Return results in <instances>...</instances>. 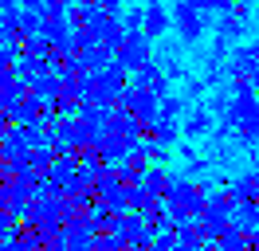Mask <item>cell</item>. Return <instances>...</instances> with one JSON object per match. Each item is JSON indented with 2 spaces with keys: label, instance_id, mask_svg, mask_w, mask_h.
<instances>
[{
  "label": "cell",
  "instance_id": "6da1fadb",
  "mask_svg": "<svg viewBox=\"0 0 259 251\" xmlns=\"http://www.w3.org/2000/svg\"><path fill=\"white\" fill-rule=\"evenodd\" d=\"M212 192L204 181H189V177H177L173 181V192L165 196V208H169V216L177 220V224H185V220H196L204 208H208Z\"/></svg>",
  "mask_w": 259,
  "mask_h": 251
},
{
  "label": "cell",
  "instance_id": "7a4b0ae2",
  "mask_svg": "<svg viewBox=\"0 0 259 251\" xmlns=\"http://www.w3.org/2000/svg\"><path fill=\"white\" fill-rule=\"evenodd\" d=\"M228 122H232V130H236L240 141H259V102H255V94L236 98L232 110H228Z\"/></svg>",
  "mask_w": 259,
  "mask_h": 251
},
{
  "label": "cell",
  "instance_id": "3957f363",
  "mask_svg": "<svg viewBox=\"0 0 259 251\" xmlns=\"http://www.w3.org/2000/svg\"><path fill=\"white\" fill-rule=\"evenodd\" d=\"M118 106L130 110L138 122H157V114H161V94L146 91V87H126V91L118 94Z\"/></svg>",
  "mask_w": 259,
  "mask_h": 251
},
{
  "label": "cell",
  "instance_id": "277c9868",
  "mask_svg": "<svg viewBox=\"0 0 259 251\" xmlns=\"http://www.w3.org/2000/svg\"><path fill=\"white\" fill-rule=\"evenodd\" d=\"M114 59L134 75V71H142V67L153 59V39H149L146 31H126V39H122V47L114 51Z\"/></svg>",
  "mask_w": 259,
  "mask_h": 251
},
{
  "label": "cell",
  "instance_id": "5b68a950",
  "mask_svg": "<svg viewBox=\"0 0 259 251\" xmlns=\"http://www.w3.org/2000/svg\"><path fill=\"white\" fill-rule=\"evenodd\" d=\"M173 28L181 31L185 44H196L208 28V12H200L193 0H173Z\"/></svg>",
  "mask_w": 259,
  "mask_h": 251
},
{
  "label": "cell",
  "instance_id": "8992f818",
  "mask_svg": "<svg viewBox=\"0 0 259 251\" xmlns=\"http://www.w3.org/2000/svg\"><path fill=\"white\" fill-rule=\"evenodd\" d=\"M130 87H146V91H153V94H161V98H165V94H169V75L149 59L142 71H134V75H130Z\"/></svg>",
  "mask_w": 259,
  "mask_h": 251
},
{
  "label": "cell",
  "instance_id": "52a82bcc",
  "mask_svg": "<svg viewBox=\"0 0 259 251\" xmlns=\"http://www.w3.org/2000/svg\"><path fill=\"white\" fill-rule=\"evenodd\" d=\"M196 220L204 224V232H208L212 239H216V235L224 232V228H232V224H236V220H232V208H228V204H220L216 196L208 200V208H204V212H200Z\"/></svg>",
  "mask_w": 259,
  "mask_h": 251
},
{
  "label": "cell",
  "instance_id": "ba28073f",
  "mask_svg": "<svg viewBox=\"0 0 259 251\" xmlns=\"http://www.w3.org/2000/svg\"><path fill=\"white\" fill-rule=\"evenodd\" d=\"M169 28H173V12H169L165 4H146V20H142V31H146L149 39H161Z\"/></svg>",
  "mask_w": 259,
  "mask_h": 251
},
{
  "label": "cell",
  "instance_id": "9c48e42d",
  "mask_svg": "<svg viewBox=\"0 0 259 251\" xmlns=\"http://www.w3.org/2000/svg\"><path fill=\"white\" fill-rule=\"evenodd\" d=\"M173 181H177V177L165 169V165H149V173L142 177V188H146V192H153L157 200H165V196L173 192Z\"/></svg>",
  "mask_w": 259,
  "mask_h": 251
},
{
  "label": "cell",
  "instance_id": "30bf717a",
  "mask_svg": "<svg viewBox=\"0 0 259 251\" xmlns=\"http://www.w3.org/2000/svg\"><path fill=\"white\" fill-rule=\"evenodd\" d=\"M75 173H79V153H59L55 161H51V169H48V181L63 188Z\"/></svg>",
  "mask_w": 259,
  "mask_h": 251
},
{
  "label": "cell",
  "instance_id": "8fae6325",
  "mask_svg": "<svg viewBox=\"0 0 259 251\" xmlns=\"http://www.w3.org/2000/svg\"><path fill=\"white\" fill-rule=\"evenodd\" d=\"M95 239H98V232L91 224H82V228H63V247L67 251H95Z\"/></svg>",
  "mask_w": 259,
  "mask_h": 251
},
{
  "label": "cell",
  "instance_id": "7c38bea8",
  "mask_svg": "<svg viewBox=\"0 0 259 251\" xmlns=\"http://www.w3.org/2000/svg\"><path fill=\"white\" fill-rule=\"evenodd\" d=\"M177 235H181V243H193V247H200V251L212 243V235L204 232L200 220H185V224H177Z\"/></svg>",
  "mask_w": 259,
  "mask_h": 251
},
{
  "label": "cell",
  "instance_id": "4fadbf2b",
  "mask_svg": "<svg viewBox=\"0 0 259 251\" xmlns=\"http://www.w3.org/2000/svg\"><path fill=\"white\" fill-rule=\"evenodd\" d=\"M216 243H220V251H251V235L232 224V228H224V232L216 235Z\"/></svg>",
  "mask_w": 259,
  "mask_h": 251
},
{
  "label": "cell",
  "instance_id": "5bb4252c",
  "mask_svg": "<svg viewBox=\"0 0 259 251\" xmlns=\"http://www.w3.org/2000/svg\"><path fill=\"white\" fill-rule=\"evenodd\" d=\"M232 220H236V228H243L247 235H255L259 232V204H251V200H243L236 212H232Z\"/></svg>",
  "mask_w": 259,
  "mask_h": 251
},
{
  "label": "cell",
  "instance_id": "9a60e30c",
  "mask_svg": "<svg viewBox=\"0 0 259 251\" xmlns=\"http://www.w3.org/2000/svg\"><path fill=\"white\" fill-rule=\"evenodd\" d=\"M185 134H189V138H208L212 134V114L208 110H193L189 122H185Z\"/></svg>",
  "mask_w": 259,
  "mask_h": 251
},
{
  "label": "cell",
  "instance_id": "2e32d148",
  "mask_svg": "<svg viewBox=\"0 0 259 251\" xmlns=\"http://www.w3.org/2000/svg\"><path fill=\"white\" fill-rule=\"evenodd\" d=\"M177 138H181L177 122H169V118H157V122H153V145H173Z\"/></svg>",
  "mask_w": 259,
  "mask_h": 251
},
{
  "label": "cell",
  "instance_id": "e0dca14e",
  "mask_svg": "<svg viewBox=\"0 0 259 251\" xmlns=\"http://www.w3.org/2000/svg\"><path fill=\"white\" fill-rule=\"evenodd\" d=\"M24 55H32V59H51L55 47L48 44V35H32V39L24 44Z\"/></svg>",
  "mask_w": 259,
  "mask_h": 251
},
{
  "label": "cell",
  "instance_id": "ac0fdd59",
  "mask_svg": "<svg viewBox=\"0 0 259 251\" xmlns=\"http://www.w3.org/2000/svg\"><path fill=\"white\" fill-rule=\"evenodd\" d=\"M177 243H181L177 228H161V232L153 235V247H149V251H177Z\"/></svg>",
  "mask_w": 259,
  "mask_h": 251
},
{
  "label": "cell",
  "instance_id": "d6986e66",
  "mask_svg": "<svg viewBox=\"0 0 259 251\" xmlns=\"http://www.w3.org/2000/svg\"><path fill=\"white\" fill-rule=\"evenodd\" d=\"M142 20H146V4H138V8L122 12V24H126V31H142Z\"/></svg>",
  "mask_w": 259,
  "mask_h": 251
},
{
  "label": "cell",
  "instance_id": "ffe728a7",
  "mask_svg": "<svg viewBox=\"0 0 259 251\" xmlns=\"http://www.w3.org/2000/svg\"><path fill=\"white\" fill-rule=\"evenodd\" d=\"M181 110H185V102L165 94V98H161V114H157V118H169V122H177V118H181Z\"/></svg>",
  "mask_w": 259,
  "mask_h": 251
},
{
  "label": "cell",
  "instance_id": "44dd1931",
  "mask_svg": "<svg viewBox=\"0 0 259 251\" xmlns=\"http://www.w3.org/2000/svg\"><path fill=\"white\" fill-rule=\"evenodd\" d=\"M122 4H126V0H98V8L110 12V16H118V20H122Z\"/></svg>",
  "mask_w": 259,
  "mask_h": 251
},
{
  "label": "cell",
  "instance_id": "7402d4cb",
  "mask_svg": "<svg viewBox=\"0 0 259 251\" xmlns=\"http://www.w3.org/2000/svg\"><path fill=\"white\" fill-rule=\"evenodd\" d=\"M165 157H169V145H149V161L153 165H165Z\"/></svg>",
  "mask_w": 259,
  "mask_h": 251
},
{
  "label": "cell",
  "instance_id": "603a6c76",
  "mask_svg": "<svg viewBox=\"0 0 259 251\" xmlns=\"http://www.w3.org/2000/svg\"><path fill=\"white\" fill-rule=\"evenodd\" d=\"M177 251H200V247H193V243H177Z\"/></svg>",
  "mask_w": 259,
  "mask_h": 251
},
{
  "label": "cell",
  "instance_id": "cb8c5ba5",
  "mask_svg": "<svg viewBox=\"0 0 259 251\" xmlns=\"http://www.w3.org/2000/svg\"><path fill=\"white\" fill-rule=\"evenodd\" d=\"M4 134H8V122H0V141H4Z\"/></svg>",
  "mask_w": 259,
  "mask_h": 251
},
{
  "label": "cell",
  "instance_id": "d4e9b609",
  "mask_svg": "<svg viewBox=\"0 0 259 251\" xmlns=\"http://www.w3.org/2000/svg\"><path fill=\"white\" fill-rule=\"evenodd\" d=\"M251 82H255V91H259V71H255V75H251Z\"/></svg>",
  "mask_w": 259,
  "mask_h": 251
},
{
  "label": "cell",
  "instance_id": "484cf974",
  "mask_svg": "<svg viewBox=\"0 0 259 251\" xmlns=\"http://www.w3.org/2000/svg\"><path fill=\"white\" fill-rule=\"evenodd\" d=\"M142 4H161V0H142Z\"/></svg>",
  "mask_w": 259,
  "mask_h": 251
},
{
  "label": "cell",
  "instance_id": "4316f807",
  "mask_svg": "<svg viewBox=\"0 0 259 251\" xmlns=\"http://www.w3.org/2000/svg\"><path fill=\"white\" fill-rule=\"evenodd\" d=\"M243 4H259V0H243Z\"/></svg>",
  "mask_w": 259,
  "mask_h": 251
}]
</instances>
